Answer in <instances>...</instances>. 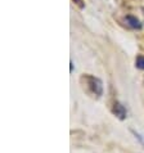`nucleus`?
<instances>
[{"mask_svg": "<svg viewBox=\"0 0 144 153\" xmlns=\"http://www.w3.org/2000/svg\"><path fill=\"white\" fill-rule=\"evenodd\" d=\"M81 81H84V86L94 97L100 98L103 95V82H102L100 79L91 75H85L81 77Z\"/></svg>", "mask_w": 144, "mask_h": 153, "instance_id": "nucleus-1", "label": "nucleus"}, {"mask_svg": "<svg viewBox=\"0 0 144 153\" xmlns=\"http://www.w3.org/2000/svg\"><path fill=\"white\" fill-rule=\"evenodd\" d=\"M112 113L118 118V120H125L128 117V111H126L125 105L120 103V102H115L113 103V107H112Z\"/></svg>", "mask_w": 144, "mask_h": 153, "instance_id": "nucleus-2", "label": "nucleus"}, {"mask_svg": "<svg viewBox=\"0 0 144 153\" xmlns=\"http://www.w3.org/2000/svg\"><path fill=\"white\" fill-rule=\"evenodd\" d=\"M125 22L130 28H133V30H140L143 27V23L140 22V21H139L135 16H131V14H128L125 17Z\"/></svg>", "mask_w": 144, "mask_h": 153, "instance_id": "nucleus-3", "label": "nucleus"}, {"mask_svg": "<svg viewBox=\"0 0 144 153\" xmlns=\"http://www.w3.org/2000/svg\"><path fill=\"white\" fill-rule=\"evenodd\" d=\"M135 66L138 67L139 70H144V56H139L135 61Z\"/></svg>", "mask_w": 144, "mask_h": 153, "instance_id": "nucleus-4", "label": "nucleus"}, {"mask_svg": "<svg viewBox=\"0 0 144 153\" xmlns=\"http://www.w3.org/2000/svg\"><path fill=\"white\" fill-rule=\"evenodd\" d=\"M73 1H77L76 4L80 7V8H84V4H82V0H73Z\"/></svg>", "mask_w": 144, "mask_h": 153, "instance_id": "nucleus-5", "label": "nucleus"}, {"mask_svg": "<svg viewBox=\"0 0 144 153\" xmlns=\"http://www.w3.org/2000/svg\"><path fill=\"white\" fill-rule=\"evenodd\" d=\"M70 65H71V66H70V71L72 72V71H73V63H72V62H71V63H70Z\"/></svg>", "mask_w": 144, "mask_h": 153, "instance_id": "nucleus-6", "label": "nucleus"}]
</instances>
